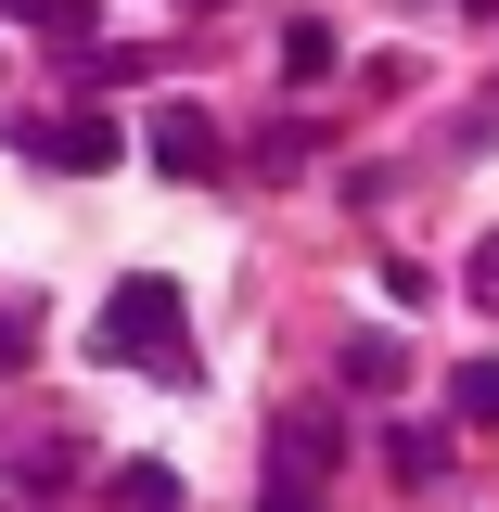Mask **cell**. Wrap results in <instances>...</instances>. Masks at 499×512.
Returning a JSON list of instances; mask_svg holds the SVG:
<instances>
[{
    "label": "cell",
    "mask_w": 499,
    "mask_h": 512,
    "mask_svg": "<svg viewBox=\"0 0 499 512\" xmlns=\"http://www.w3.org/2000/svg\"><path fill=\"white\" fill-rule=\"evenodd\" d=\"M180 282L167 269H128L116 295H103V320H90V359L103 372H154V384H192V346H180Z\"/></svg>",
    "instance_id": "6da1fadb"
},
{
    "label": "cell",
    "mask_w": 499,
    "mask_h": 512,
    "mask_svg": "<svg viewBox=\"0 0 499 512\" xmlns=\"http://www.w3.org/2000/svg\"><path fill=\"white\" fill-rule=\"evenodd\" d=\"M0 141H13V154H39V167H64V180H77V167H116V154H128V128L103 116V103H90V116H13Z\"/></svg>",
    "instance_id": "7a4b0ae2"
},
{
    "label": "cell",
    "mask_w": 499,
    "mask_h": 512,
    "mask_svg": "<svg viewBox=\"0 0 499 512\" xmlns=\"http://www.w3.org/2000/svg\"><path fill=\"white\" fill-rule=\"evenodd\" d=\"M141 154H154L167 180H218V154H231V141H218V116H205V103H154Z\"/></svg>",
    "instance_id": "3957f363"
},
{
    "label": "cell",
    "mask_w": 499,
    "mask_h": 512,
    "mask_svg": "<svg viewBox=\"0 0 499 512\" xmlns=\"http://www.w3.org/2000/svg\"><path fill=\"white\" fill-rule=\"evenodd\" d=\"M320 461H333V410H282V423H269V474H282V487H308Z\"/></svg>",
    "instance_id": "277c9868"
},
{
    "label": "cell",
    "mask_w": 499,
    "mask_h": 512,
    "mask_svg": "<svg viewBox=\"0 0 499 512\" xmlns=\"http://www.w3.org/2000/svg\"><path fill=\"white\" fill-rule=\"evenodd\" d=\"M384 474L397 487H448V423H384Z\"/></svg>",
    "instance_id": "5b68a950"
},
{
    "label": "cell",
    "mask_w": 499,
    "mask_h": 512,
    "mask_svg": "<svg viewBox=\"0 0 499 512\" xmlns=\"http://www.w3.org/2000/svg\"><path fill=\"white\" fill-rule=\"evenodd\" d=\"M448 423H461V436L499 423V359H461V372H448Z\"/></svg>",
    "instance_id": "8992f818"
},
{
    "label": "cell",
    "mask_w": 499,
    "mask_h": 512,
    "mask_svg": "<svg viewBox=\"0 0 499 512\" xmlns=\"http://www.w3.org/2000/svg\"><path fill=\"white\" fill-rule=\"evenodd\" d=\"M346 384H359V397L410 384V346H397V333H346Z\"/></svg>",
    "instance_id": "52a82bcc"
},
{
    "label": "cell",
    "mask_w": 499,
    "mask_h": 512,
    "mask_svg": "<svg viewBox=\"0 0 499 512\" xmlns=\"http://www.w3.org/2000/svg\"><path fill=\"white\" fill-rule=\"evenodd\" d=\"M26 26H39L52 52H90V39H103V0H26Z\"/></svg>",
    "instance_id": "ba28073f"
},
{
    "label": "cell",
    "mask_w": 499,
    "mask_h": 512,
    "mask_svg": "<svg viewBox=\"0 0 499 512\" xmlns=\"http://www.w3.org/2000/svg\"><path fill=\"white\" fill-rule=\"evenodd\" d=\"M282 77H295V90H308V77H333V26H320V13H295V26H282Z\"/></svg>",
    "instance_id": "9c48e42d"
},
{
    "label": "cell",
    "mask_w": 499,
    "mask_h": 512,
    "mask_svg": "<svg viewBox=\"0 0 499 512\" xmlns=\"http://www.w3.org/2000/svg\"><path fill=\"white\" fill-rule=\"evenodd\" d=\"M116 512H180V487H167V461H116Z\"/></svg>",
    "instance_id": "30bf717a"
},
{
    "label": "cell",
    "mask_w": 499,
    "mask_h": 512,
    "mask_svg": "<svg viewBox=\"0 0 499 512\" xmlns=\"http://www.w3.org/2000/svg\"><path fill=\"white\" fill-rule=\"evenodd\" d=\"M256 512H320V487H269V500H256Z\"/></svg>",
    "instance_id": "8fae6325"
},
{
    "label": "cell",
    "mask_w": 499,
    "mask_h": 512,
    "mask_svg": "<svg viewBox=\"0 0 499 512\" xmlns=\"http://www.w3.org/2000/svg\"><path fill=\"white\" fill-rule=\"evenodd\" d=\"M13 359H26V320H13V308H0V372H13Z\"/></svg>",
    "instance_id": "7c38bea8"
},
{
    "label": "cell",
    "mask_w": 499,
    "mask_h": 512,
    "mask_svg": "<svg viewBox=\"0 0 499 512\" xmlns=\"http://www.w3.org/2000/svg\"><path fill=\"white\" fill-rule=\"evenodd\" d=\"M0 13H26V0H0Z\"/></svg>",
    "instance_id": "4fadbf2b"
}]
</instances>
